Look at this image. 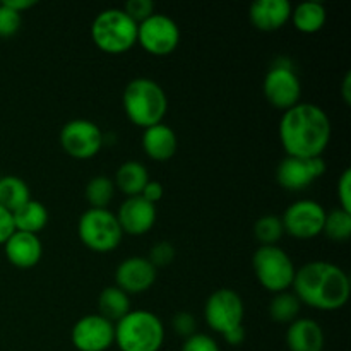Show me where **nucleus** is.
<instances>
[{"instance_id": "obj_1", "label": "nucleus", "mask_w": 351, "mask_h": 351, "mask_svg": "<svg viewBox=\"0 0 351 351\" xmlns=\"http://www.w3.org/2000/svg\"><path fill=\"white\" fill-rule=\"evenodd\" d=\"M278 134L287 156L317 158L328 149L332 127L324 108L300 101L283 112Z\"/></svg>"}, {"instance_id": "obj_2", "label": "nucleus", "mask_w": 351, "mask_h": 351, "mask_svg": "<svg viewBox=\"0 0 351 351\" xmlns=\"http://www.w3.org/2000/svg\"><path fill=\"white\" fill-rule=\"evenodd\" d=\"M295 297L300 304L322 312H335L350 300V276L336 264L328 261H312L295 273Z\"/></svg>"}, {"instance_id": "obj_3", "label": "nucleus", "mask_w": 351, "mask_h": 351, "mask_svg": "<svg viewBox=\"0 0 351 351\" xmlns=\"http://www.w3.org/2000/svg\"><path fill=\"white\" fill-rule=\"evenodd\" d=\"M123 112L141 129L163 123L168 112V98L160 82L149 77H136L127 82L122 95Z\"/></svg>"}, {"instance_id": "obj_4", "label": "nucleus", "mask_w": 351, "mask_h": 351, "mask_svg": "<svg viewBox=\"0 0 351 351\" xmlns=\"http://www.w3.org/2000/svg\"><path fill=\"white\" fill-rule=\"evenodd\" d=\"M165 326L154 312L130 311L115 324L119 351H160L165 345Z\"/></svg>"}, {"instance_id": "obj_5", "label": "nucleus", "mask_w": 351, "mask_h": 351, "mask_svg": "<svg viewBox=\"0 0 351 351\" xmlns=\"http://www.w3.org/2000/svg\"><path fill=\"white\" fill-rule=\"evenodd\" d=\"M96 47L108 55H122L137 45V23L123 9L101 10L91 24Z\"/></svg>"}, {"instance_id": "obj_6", "label": "nucleus", "mask_w": 351, "mask_h": 351, "mask_svg": "<svg viewBox=\"0 0 351 351\" xmlns=\"http://www.w3.org/2000/svg\"><path fill=\"white\" fill-rule=\"evenodd\" d=\"M79 240L86 249L98 254L113 252L123 239L115 213L110 209H86L77 221Z\"/></svg>"}, {"instance_id": "obj_7", "label": "nucleus", "mask_w": 351, "mask_h": 351, "mask_svg": "<svg viewBox=\"0 0 351 351\" xmlns=\"http://www.w3.org/2000/svg\"><path fill=\"white\" fill-rule=\"evenodd\" d=\"M252 269L261 287L274 295L290 290L297 273L291 257L278 245H261L252 256Z\"/></svg>"}, {"instance_id": "obj_8", "label": "nucleus", "mask_w": 351, "mask_h": 351, "mask_svg": "<svg viewBox=\"0 0 351 351\" xmlns=\"http://www.w3.org/2000/svg\"><path fill=\"white\" fill-rule=\"evenodd\" d=\"M264 98L278 110H290L300 103L302 82L288 57H278L263 81Z\"/></svg>"}, {"instance_id": "obj_9", "label": "nucleus", "mask_w": 351, "mask_h": 351, "mask_svg": "<svg viewBox=\"0 0 351 351\" xmlns=\"http://www.w3.org/2000/svg\"><path fill=\"white\" fill-rule=\"evenodd\" d=\"M180 43V27L167 14L154 12L137 24V45L154 57L173 53Z\"/></svg>"}, {"instance_id": "obj_10", "label": "nucleus", "mask_w": 351, "mask_h": 351, "mask_svg": "<svg viewBox=\"0 0 351 351\" xmlns=\"http://www.w3.org/2000/svg\"><path fill=\"white\" fill-rule=\"evenodd\" d=\"M245 305L235 290L219 288L213 291L204 305V319L209 329L218 335H226L232 329L243 326Z\"/></svg>"}, {"instance_id": "obj_11", "label": "nucleus", "mask_w": 351, "mask_h": 351, "mask_svg": "<svg viewBox=\"0 0 351 351\" xmlns=\"http://www.w3.org/2000/svg\"><path fill=\"white\" fill-rule=\"evenodd\" d=\"M60 146L65 153L75 160H91L101 151L105 134L88 119H74L65 123L60 130Z\"/></svg>"}, {"instance_id": "obj_12", "label": "nucleus", "mask_w": 351, "mask_h": 351, "mask_svg": "<svg viewBox=\"0 0 351 351\" xmlns=\"http://www.w3.org/2000/svg\"><path fill=\"white\" fill-rule=\"evenodd\" d=\"M326 209L314 199H298L291 202L281 216L287 235L298 240H312L324 230Z\"/></svg>"}, {"instance_id": "obj_13", "label": "nucleus", "mask_w": 351, "mask_h": 351, "mask_svg": "<svg viewBox=\"0 0 351 351\" xmlns=\"http://www.w3.org/2000/svg\"><path fill=\"white\" fill-rule=\"evenodd\" d=\"M71 343L77 351H108L115 345V324L98 314L84 315L72 326Z\"/></svg>"}, {"instance_id": "obj_14", "label": "nucleus", "mask_w": 351, "mask_h": 351, "mask_svg": "<svg viewBox=\"0 0 351 351\" xmlns=\"http://www.w3.org/2000/svg\"><path fill=\"white\" fill-rule=\"evenodd\" d=\"M326 173V161L317 158H291L287 156L276 168V180L283 189L291 192L311 187L317 178Z\"/></svg>"}, {"instance_id": "obj_15", "label": "nucleus", "mask_w": 351, "mask_h": 351, "mask_svg": "<svg viewBox=\"0 0 351 351\" xmlns=\"http://www.w3.org/2000/svg\"><path fill=\"white\" fill-rule=\"evenodd\" d=\"M158 269L147 257L132 256L123 259L115 269V287L127 295H139L149 290L156 283Z\"/></svg>"}, {"instance_id": "obj_16", "label": "nucleus", "mask_w": 351, "mask_h": 351, "mask_svg": "<svg viewBox=\"0 0 351 351\" xmlns=\"http://www.w3.org/2000/svg\"><path fill=\"white\" fill-rule=\"evenodd\" d=\"M158 209L156 204H151L146 199L136 195V197H127L119 208V225L122 228L123 235L143 237L153 230L156 225Z\"/></svg>"}, {"instance_id": "obj_17", "label": "nucleus", "mask_w": 351, "mask_h": 351, "mask_svg": "<svg viewBox=\"0 0 351 351\" xmlns=\"http://www.w3.org/2000/svg\"><path fill=\"white\" fill-rule=\"evenodd\" d=\"M3 252H5L7 261L14 267L19 269H31L36 266L43 256V243L40 237L33 233L14 232L3 243Z\"/></svg>"}, {"instance_id": "obj_18", "label": "nucleus", "mask_w": 351, "mask_h": 351, "mask_svg": "<svg viewBox=\"0 0 351 351\" xmlns=\"http://www.w3.org/2000/svg\"><path fill=\"white\" fill-rule=\"evenodd\" d=\"M291 5L288 0H257L249 9V21L256 29L273 33L281 29L291 17Z\"/></svg>"}, {"instance_id": "obj_19", "label": "nucleus", "mask_w": 351, "mask_h": 351, "mask_svg": "<svg viewBox=\"0 0 351 351\" xmlns=\"http://www.w3.org/2000/svg\"><path fill=\"white\" fill-rule=\"evenodd\" d=\"M324 329L317 321L298 317L287 329V346L290 351H324Z\"/></svg>"}, {"instance_id": "obj_20", "label": "nucleus", "mask_w": 351, "mask_h": 351, "mask_svg": "<svg viewBox=\"0 0 351 351\" xmlns=\"http://www.w3.org/2000/svg\"><path fill=\"white\" fill-rule=\"evenodd\" d=\"M143 151L153 161H168L175 156L178 147V139L175 130L167 123L147 127L143 132Z\"/></svg>"}, {"instance_id": "obj_21", "label": "nucleus", "mask_w": 351, "mask_h": 351, "mask_svg": "<svg viewBox=\"0 0 351 351\" xmlns=\"http://www.w3.org/2000/svg\"><path fill=\"white\" fill-rule=\"evenodd\" d=\"M147 182H149L147 168L141 161L130 160L120 165L119 170L115 171L113 184H115V189H119L127 197H136V195H141Z\"/></svg>"}, {"instance_id": "obj_22", "label": "nucleus", "mask_w": 351, "mask_h": 351, "mask_svg": "<svg viewBox=\"0 0 351 351\" xmlns=\"http://www.w3.org/2000/svg\"><path fill=\"white\" fill-rule=\"evenodd\" d=\"M290 21L300 33L315 34L326 26L328 10L321 2H302L291 9Z\"/></svg>"}, {"instance_id": "obj_23", "label": "nucleus", "mask_w": 351, "mask_h": 351, "mask_svg": "<svg viewBox=\"0 0 351 351\" xmlns=\"http://www.w3.org/2000/svg\"><path fill=\"white\" fill-rule=\"evenodd\" d=\"M130 308V297L119 287H106L103 288L98 297V315L110 321L112 324H117L120 319L125 317Z\"/></svg>"}, {"instance_id": "obj_24", "label": "nucleus", "mask_w": 351, "mask_h": 351, "mask_svg": "<svg viewBox=\"0 0 351 351\" xmlns=\"http://www.w3.org/2000/svg\"><path fill=\"white\" fill-rule=\"evenodd\" d=\"M12 219L16 232L38 235L48 225L50 215H48V209L45 208L43 202L31 199L26 204L21 206L17 211L12 213Z\"/></svg>"}, {"instance_id": "obj_25", "label": "nucleus", "mask_w": 351, "mask_h": 351, "mask_svg": "<svg viewBox=\"0 0 351 351\" xmlns=\"http://www.w3.org/2000/svg\"><path fill=\"white\" fill-rule=\"evenodd\" d=\"M31 201V192L26 182L16 175L0 177V206L14 213Z\"/></svg>"}, {"instance_id": "obj_26", "label": "nucleus", "mask_w": 351, "mask_h": 351, "mask_svg": "<svg viewBox=\"0 0 351 351\" xmlns=\"http://www.w3.org/2000/svg\"><path fill=\"white\" fill-rule=\"evenodd\" d=\"M84 195L89 208L108 209V204L113 201V195H115V184L106 175H96L86 184Z\"/></svg>"}, {"instance_id": "obj_27", "label": "nucleus", "mask_w": 351, "mask_h": 351, "mask_svg": "<svg viewBox=\"0 0 351 351\" xmlns=\"http://www.w3.org/2000/svg\"><path fill=\"white\" fill-rule=\"evenodd\" d=\"M300 300L295 297L293 291H281L273 297L269 304V317L280 324H291L297 321L300 314Z\"/></svg>"}, {"instance_id": "obj_28", "label": "nucleus", "mask_w": 351, "mask_h": 351, "mask_svg": "<svg viewBox=\"0 0 351 351\" xmlns=\"http://www.w3.org/2000/svg\"><path fill=\"white\" fill-rule=\"evenodd\" d=\"M326 237L335 242H346L351 237V213L341 208L332 209L331 213H326L324 230Z\"/></svg>"}, {"instance_id": "obj_29", "label": "nucleus", "mask_w": 351, "mask_h": 351, "mask_svg": "<svg viewBox=\"0 0 351 351\" xmlns=\"http://www.w3.org/2000/svg\"><path fill=\"white\" fill-rule=\"evenodd\" d=\"M285 235L281 216L264 215L254 225V237L261 245H276Z\"/></svg>"}, {"instance_id": "obj_30", "label": "nucleus", "mask_w": 351, "mask_h": 351, "mask_svg": "<svg viewBox=\"0 0 351 351\" xmlns=\"http://www.w3.org/2000/svg\"><path fill=\"white\" fill-rule=\"evenodd\" d=\"M23 24V14L16 12L0 2V38H10L17 34Z\"/></svg>"}, {"instance_id": "obj_31", "label": "nucleus", "mask_w": 351, "mask_h": 351, "mask_svg": "<svg viewBox=\"0 0 351 351\" xmlns=\"http://www.w3.org/2000/svg\"><path fill=\"white\" fill-rule=\"evenodd\" d=\"M175 256H177V252H175L173 243L167 242V240H161V242L154 243L147 259L158 269V267L170 266L175 261Z\"/></svg>"}, {"instance_id": "obj_32", "label": "nucleus", "mask_w": 351, "mask_h": 351, "mask_svg": "<svg viewBox=\"0 0 351 351\" xmlns=\"http://www.w3.org/2000/svg\"><path fill=\"white\" fill-rule=\"evenodd\" d=\"M171 328H173V331L177 332L180 338L187 339L197 332V319H195V315L191 314V312H177V314L173 315V319H171Z\"/></svg>"}, {"instance_id": "obj_33", "label": "nucleus", "mask_w": 351, "mask_h": 351, "mask_svg": "<svg viewBox=\"0 0 351 351\" xmlns=\"http://www.w3.org/2000/svg\"><path fill=\"white\" fill-rule=\"evenodd\" d=\"M123 12L130 17L132 21H136L137 24L146 21L147 17H151L154 14V2L153 0H129L123 7Z\"/></svg>"}, {"instance_id": "obj_34", "label": "nucleus", "mask_w": 351, "mask_h": 351, "mask_svg": "<svg viewBox=\"0 0 351 351\" xmlns=\"http://www.w3.org/2000/svg\"><path fill=\"white\" fill-rule=\"evenodd\" d=\"M180 351H221L215 338L204 332H195L191 338L184 339Z\"/></svg>"}, {"instance_id": "obj_35", "label": "nucleus", "mask_w": 351, "mask_h": 351, "mask_svg": "<svg viewBox=\"0 0 351 351\" xmlns=\"http://www.w3.org/2000/svg\"><path fill=\"white\" fill-rule=\"evenodd\" d=\"M336 194H338V208L351 213V170L346 168L339 177L338 185H336Z\"/></svg>"}, {"instance_id": "obj_36", "label": "nucleus", "mask_w": 351, "mask_h": 351, "mask_svg": "<svg viewBox=\"0 0 351 351\" xmlns=\"http://www.w3.org/2000/svg\"><path fill=\"white\" fill-rule=\"evenodd\" d=\"M14 232L16 228H14L12 213L0 206V245H3Z\"/></svg>"}, {"instance_id": "obj_37", "label": "nucleus", "mask_w": 351, "mask_h": 351, "mask_svg": "<svg viewBox=\"0 0 351 351\" xmlns=\"http://www.w3.org/2000/svg\"><path fill=\"white\" fill-rule=\"evenodd\" d=\"M163 194H165L163 185L156 180H149L146 184V187L143 189V192H141V197H144L147 202H151V204H156L158 201L163 199Z\"/></svg>"}, {"instance_id": "obj_38", "label": "nucleus", "mask_w": 351, "mask_h": 351, "mask_svg": "<svg viewBox=\"0 0 351 351\" xmlns=\"http://www.w3.org/2000/svg\"><path fill=\"white\" fill-rule=\"evenodd\" d=\"M223 339H225L230 346H240L245 341V329H243V326H239V328L232 329V331H228L226 335H223Z\"/></svg>"}, {"instance_id": "obj_39", "label": "nucleus", "mask_w": 351, "mask_h": 351, "mask_svg": "<svg viewBox=\"0 0 351 351\" xmlns=\"http://www.w3.org/2000/svg\"><path fill=\"white\" fill-rule=\"evenodd\" d=\"M3 3L12 10H16V12L24 14L26 10L33 9L36 5V0H3Z\"/></svg>"}, {"instance_id": "obj_40", "label": "nucleus", "mask_w": 351, "mask_h": 351, "mask_svg": "<svg viewBox=\"0 0 351 351\" xmlns=\"http://www.w3.org/2000/svg\"><path fill=\"white\" fill-rule=\"evenodd\" d=\"M341 95H343V99H345L346 105H350L351 103V72H346L345 79H343Z\"/></svg>"}]
</instances>
